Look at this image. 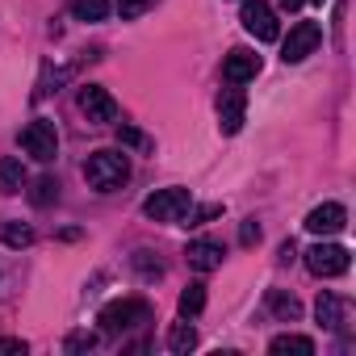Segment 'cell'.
Returning a JSON list of instances; mask_svg holds the SVG:
<instances>
[{
    "mask_svg": "<svg viewBox=\"0 0 356 356\" xmlns=\"http://www.w3.org/2000/svg\"><path fill=\"white\" fill-rule=\"evenodd\" d=\"M84 181H88L97 193L122 189V185L130 181V159H126V151H113V147L92 151V155L84 159Z\"/></svg>",
    "mask_w": 356,
    "mask_h": 356,
    "instance_id": "cell-1",
    "label": "cell"
},
{
    "mask_svg": "<svg viewBox=\"0 0 356 356\" xmlns=\"http://www.w3.org/2000/svg\"><path fill=\"white\" fill-rule=\"evenodd\" d=\"M147 318H151V306L143 298H118V302H109L101 310V331L105 335H122V331H130V327H138Z\"/></svg>",
    "mask_w": 356,
    "mask_h": 356,
    "instance_id": "cell-2",
    "label": "cell"
},
{
    "mask_svg": "<svg viewBox=\"0 0 356 356\" xmlns=\"http://www.w3.org/2000/svg\"><path fill=\"white\" fill-rule=\"evenodd\" d=\"M189 206H193V193L189 189H159V193H151L143 202V214L151 222H181L189 214Z\"/></svg>",
    "mask_w": 356,
    "mask_h": 356,
    "instance_id": "cell-3",
    "label": "cell"
},
{
    "mask_svg": "<svg viewBox=\"0 0 356 356\" xmlns=\"http://www.w3.org/2000/svg\"><path fill=\"white\" fill-rule=\"evenodd\" d=\"M243 30L256 38V42H277L281 38V26H277V13L268 0H243V13H239Z\"/></svg>",
    "mask_w": 356,
    "mask_h": 356,
    "instance_id": "cell-4",
    "label": "cell"
},
{
    "mask_svg": "<svg viewBox=\"0 0 356 356\" xmlns=\"http://www.w3.org/2000/svg\"><path fill=\"white\" fill-rule=\"evenodd\" d=\"M22 147H26V155H34V159L51 163V159L59 155V130H55V122L34 118V122L22 130Z\"/></svg>",
    "mask_w": 356,
    "mask_h": 356,
    "instance_id": "cell-5",
    "label": "cell"
},
{
    "mask_svg": "<svg viewBox=\"0 0 356 356\" xmlns=\"http://www.w3.org/2000/svg\"><path fill=\"white\" fill-rule=\"evenodd\" d=\"M80 113H84L92 126H109V122H118V101L109 97V88L84 84V88H80Z\"/></svg>",
    "mask_w": 356,
    "mask_h": 356,
    "instance_id": "cell-6",
    "label": "cell"
},
{
    "mask_svg": "<svg viewBox=\"0 0 356 356\" xmlns=\"http://www.w3.org/2000/svg\"><path fill=\"white\" fill-rule=\"evenodd\" d=\"M318 42H323V30H318L314 22H298V26L289 30V38L281 42V59H285V63H302L306 55H314Z\"/></svg>",
    "mask_w": 356,
    "mask_h": 356,
    "instance_id": "cell-7",
    "label": "cell"
},
{
    "mask_svg": "<svg viewBox=\"0 0 356 356\" xmlns=\"http://www.w3.org/2000/svg\"><path fill=\"white\" fill-rule=\"evenodd\" d=\"M306 268L314 277H339V273H348V248H339V243H314L306 252Z\"/></svg>",
    "mask_w": 356,
    "mask_h": 356,
    "instance_id": "cell-8",
    "label": "cell"
},
{
    "mask_svg": "<svg viewBox=\"0 0 356 356\" xmlns=\"http://www.w3.org/2000/svg\"><path fill=\"white\" fill-rule=\"evenodd\" d=\"M243 113H248L243 88H239V84L222 88V92H218V130H222V134H239V130H243Z\"/></svg>",
    "mask_w": 356,
    "mask_h": 356,
    "instance_id": "cell-9",
    "label": "cell"
},
{
    "mask_svg": "<svg viewBox=\"0 0 356 356\" xmlns=\"http://www.w3.org/2000/svg\"><path fill=\"white\" fill-rule=\"evenodd\" d=\"M343 227H348V210L339 202H323V206H314L306 214V231L310 235H339Z\"/></svg>",
    "mask_w": 356,
    "mask_h": 356,
    "instance_id": "cell-10",
    "label": "cell"
},
{
    "mask_svg": "<svg viewBox=\"0 0 356 356\" xmlns=\"http://www.w3.org/2000/svg\"><path fill=\"white\" fill-rule=\"evenodd\" d=\"M256 72H260V55L256 51H231L227 59H222V80L227 84H248V80H256Z\"/></svg>",
    "mask_w": 356,
    "mask_h": 356,
    "instance_id": "cell-11",
    "label": "cell"
},
{
    "mask_svg": "<svg viewBox=\"0 0 356 356\" xmlns=\"http://www.w3.org/2000/svg\"><path fill=\"white\" fill-rule=\"evenodd\" d=\"M222 243H214V239H193L189 248H185V260H189V268H197V273H214V268H222Z\"/></svg>",
    "mask_w": 356,
    "mask_h": 356,
    "instance_id": "cell-12",
    "label": "cell"
},
{
    "mask_svg": "<svg viewBox=\"0 0 356 356\" xmlns=\"http://www.w3.org/2000/svg\"><path fill=\"white\" fill-rule=\"evenodd\" d=\"M314 318H318L327 331H339L343 318H348V302H343L339 293H318V302H314Z\"/></svg>",
    "mask_w": 356,
    "mask_h": 356,
    "instance_id": "cell-13",
    "label": "cell"
},
{
    "mask_svg": "<svg viewBox=\"0 0 356 356\" xmlns=\"http://www.w3.org/2000/svg\"><path fill=\"white\" fill-rule=\"evenodd\" d=\"M26 189V168L17 155H0V193H22Z\"/></svg>",
    "mask_w": 356,
    "mask_h": 356,
    "instance_id": "cell-14",
    "label": "cell"
},
{
    "mask_svg": "<svg viewBox=\"0 0 356 356\" xmlns=\"http://www.w3.org/2000/svg\"><path fill=\"white\" fill-rule=\"evenodd\" d=\"M273 356H314V339L310 335H277L268 343Z\"/></svg>",
    "mask_w": 356,
    "mask_h": 356,
    "instance_id": "cell-15",
    "label": "cell"
},
{
    "mask_svg": "<svg viewBox=\"0 0 356 356\" xmlns=\"http://www.w3.org/2000/svg\"><path fill=\"white\" fill-rule=\"evenodd\" d=\"M268 310H273L277 318H285V323H298L302 302H298L293 293H285V289H268Z\"/></svg>",
    "mask_w": 356,
    "mask_h": 356,
    "instance_id": "cell-16",
    "label": "cell"
},
{
    "mask_svg": "<svg viewBox=\"0 0 356 356\" xmlns=\"http://www.w3.org/2000/svg\"><path fill=\"white\" fill-rule=\"evenodd\" d=\"M168 348H172L176 356L193 352V348H197V331H193L189 323H172V331H168Z\"/></svg>",
    "mask_w": 356,
    "mask_h": 356,
    "instance_id": "cell-17",
    "label": "cell"
},
{
    "mask_svg": "<svg viewBox=\"0 0 356 356\" xmlns=\"http://www.w3.org/2000/svg\"><path fill=\"white\" fill-rule=\"evenodd\" d=\"M72 17L76 22H105L109 17V0H72Z\"/></svg>",
    "mask_w": 356,
    "mask_h": 356,
    "instance_id": "cell-18",
    "label": "cell"
},
{
    "mask_svg": "<svg viewBox=\"0 0 356 356\" xmlns=\"http://www.w3.org/2000/svg\"><path fill=\"white\" fill-rule=\"evenodd\" d=\"M55 197H59V181H55V176H38L34 189H30V202H34L38 210H47Z\"/></svg>",
    "mask_w": 356,
    "mask_h": 356,
    "instance_id": "cell-19",
    "label": "cell"
},
{
    "mask_svg": "<svg viewBox=\"0 0 356 356\" xmlns=\"http://www.w3.org/2000/svg\"><path fill=\"white\" fill-rule=\"evenodd\" d=\"M0 239H5L9 248H30V243H34V227H26V222H5Z\"/></svg>",
    "mask_w": 356,
    "mask_h": 356,
    "instance_id": "cell-20",
    "label": "cell"
},
{
    "mask_svg": "<svg viewBox=\"0 0 356 356\" xmlns=\"http://www.w3.org/2000/svg\"><path fill=\"white\" fill-rule=\"evenodd\" d=\"M202 306H206V285H189L181 293V314L193 318V314H202Z\"/></svg>",
    "mask_w": 356,
    "mask_h": 356,
    "instance_id": "cell-21",
    "label": "cell"
},
{
    "mask_svg": "<svg viewBox=\"0 0 356 356\" xmlns=\"http://www.w3.org/2000/svg\"><path fill=\"white\" fill-rule=\"evenodd\" d=\"M151 5H155V0H118V13H122V22H134V17H143Z\"/></svg>",
    "mask_w": 356,
    "mask_h": 356,
    "instance_id": "cell-22",
    "label": "cell"
},
{
    "mask_svg": "<svg viewBox=\"0 0 356 356\" xmlns=\"http://www.w3.org/2000/svg\"><path fill=\"white\" fill-rule=\"evenodd\" d=\"M118 138H122L126 147H138V151H147V147H151V138H147L143 130H134V126H122V130H118Z\"/></svg>",
    "mask_w": 356,
    "mask_h": 356,
    "instance_id": "cell-23",
    "label": "cell"
},
{
    "mask_svg": "<svg viewBox=\"0 0 356 356\" xmlns=\"http://www.w3.org/2000/svg\"><path fill=\"white\" fill-rule=\"evenodd\" d=\"M134 264H138V273H143L147 281H151V277H163V264H159V260H151V252H138V256H134Z\"/></svg>",
    "mask_w": 356,
    "mask_h": 356,
    "instance_id": "cell-24",
    "label": "cell"
},
{
    "mask_svg": "<svg viewBox=\"0 0 356 356\" xmlns=\"http://www.w3.org/2000/svg\"><path fill=\"white\" fill-rule=\"evenodd\" d=\"M63 348H67V352H88V348H97V335H92V331H76V335H67Z\"/></svg>",
    "mask_w": 356,
    "mask_h": 356,
    "instance_id": "cell-25",
    "label": "cell"
},
{
    "mask_svg": "<svg viewBox=\"0 0 356 356\" xmlns=\"http://www.w3.org/2000/svg\"><path fill=\"white\" fill-rule=\"evenodd\" d=\"M218 214H222V206H202V210H193V206H189V214H185V218H189V227H197V222H210V218H218Z\"/></svg>",
    "mask_w": 356,
    "mask_h": 356,
    "instance_id": "cell-26",
    "label": "cell"
},
{
    "mask_svg": "<svg viewBox=\"0 0 356 356\" xmlns=\"http://www.w3.org/2000/svg\"><path fill=\"white\" fill-rule=\"evenodd\" d=\"M239 243H243V248H252V243H260V222H256V218H248V222L239 227Z\"/></svg>",
    "mask_w": 356,
    "mask_h": 356,
    "instance_id": "cell-27",
    "label": "cell"
},
{
    "mask_svg": "<svg viewBox=\"0 0 356 356\" xmlns=\"http://www.w3.org/2000/svg\"><path fill=\"white\" fill-rule=\"evenodd\" d=\"M0 356H26V339L5 335V339H0Z\"/></svg>",
    "mask_w": 356,
    "mask_h": 356,
    "instance_id": "cell-28",
    "label": "cell"
},
{
    "mask_svg": "<svg viewBox=\"0 0 356 356\" xmlns=\"http://www.w3.org/2000/svg\"><path fill=\"white\" fill-rule=\"evenodd\" d=\"M277 5H281V9H285V13H298V9H302V5H306V0H277Z\"/></svg>",
    "mask_w": 356,
    "mask_h": 356,
    "instance_id": "cell-29",
    "label": "cell"
}]
</instances>
